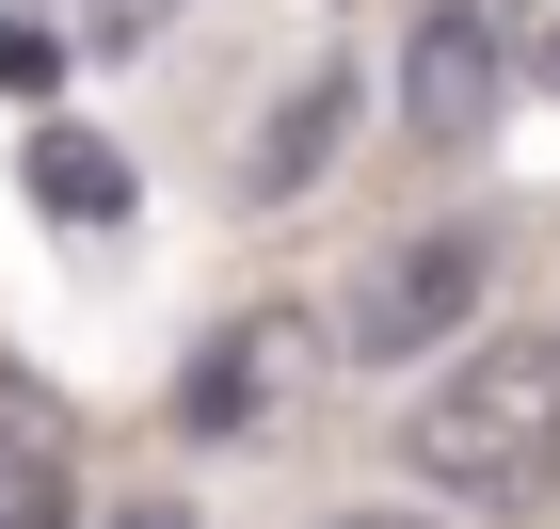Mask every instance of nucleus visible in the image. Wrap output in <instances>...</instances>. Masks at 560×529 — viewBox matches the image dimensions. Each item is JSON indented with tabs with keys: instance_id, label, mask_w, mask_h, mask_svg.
I'll list each match as a JSON object with an SVG mask.
<instances>
[{
	"instance_id": "nucleus-1",
	"label": "nucleus",
	"mask_w": 560,
	"mask_h": 529,
	"mask_svg": "<svg viewBox=\"0 0 560 529\" xmlns=\"http://www.w3.org/2000/svg\"><path fill=\"white\" fill-rule=\"evenodd\" d=\"M400 465H417L432 497L497 514V529L545 514V497H560V337L497 321L465 369H432V401L400 417Z\"/></svg>"
},
{
	"instance_id": "nucleus-2",
	"label": "nucleus",
	"mask_w": 560,
	"mask_h": 529,
	"mask_svg": "<svg viewBox=\"0 0 560 529\" xmlns=\"http://www.w3.org/2000/svg\"><path fill=\"white\" fill-rule=\"evenodd\" d=\"M337 369V321H304V306H241L192 369H176V434L192 449H257L304 417V386Z\"/></svg>"
},
{
	"instance_id": "nucleus-3",
	"label": "nucleus",
	"mask_w": 560,
	"mask_h": 529,
	"mask_svg": "<svg viewBox=\"0 0 560 529\" xmlns=\"http://www.w3.org/2000/svg\"><path fill=\"white\" fill-rule=\"evenodd\" d=\"M480 289H497V241H480V225H417V241H385V257L352 273L320 321H337V353H352V369H400V353L465 337V321H480Z\"/></svg>"
},
{
	"instance_id": "nucleus-4",
	"label": "nucleus",
	"mask_w": 560,
	"mask_h": 529,
	"mask_svg": "<svg viewBox=\"0 0 560 529\" xmlns=\"http://www.w3.org/2000/svg\"><path fill=\"white\" fill-rule=\"evenodd\" d=\"M497 96H513V33H497V0H432L417 33H400V129L432 161H465L497 129Z\"/></svg>"
},
{
	"instance_id": "nucleus-5",
	"label": "nucleus",
	"mask_w": 560,
	"mask_h": 529,
	"mask_svg": "<svg viewBox=\"0 0 560 529\" xmlns=\"http://www.w3.org/2000/svg\"><path fill=\"white\" fill-rule=\"evenodd\" d=\"M0 529H81L65 417H48V386H33V369H0Z\"/></svg>"
},
{
	"instance_id": "nucleus-6",
	"label": "nucleus",
	"mask_w": 560,
	"mask_h": 529,
	"mask_svg": "<svg viewBox=\"0 0 560 529\" xmlns=\"http://www.w3.org/2000/svg\"><path fill=\"white\" fill-rule=\"evenodd\" d=\"M337 145H352V65H320V81H304L289 113L257 129V161H241V193H257V209H289V193H320V161H337Z\"/></svg>"
},
{
	"instance_id": "nucleus-7",
	"label": "nucleus",
	"mask_w": 560,
	"mask_h": 529,
	"mask_svg": "<svg viewBox=\"0 0 560 529\" xmlns=\"http://www.w3.org/2000/svg\"><path fill=\"white\" fill-rule=\"evenodd\" d=\"M16 161H33V209L48 225H129V161H113L96 129H33Z\"/></svg>"
},
{
	"instance_id": "nucleus-8",
	"label": "nucleus",
	"mask_w": 560,
	"mask_h": 529,
	"mask_svg": "<svg viewBox=\"0 0 560 529\" xmlns=\"http://www.w3.org/2000/svg\"><path fill=\"white\" fill-rule=\"evenodd\" d=\"M48 65H65V33L48 16H0V96H48Z\"/></svg>"
},
{
	"instance_id": "nucleus-9",
	"label": "nucleus",
	"mask_w": 560,
	"mask_h": 529,
	"mask_svg": "<svg viewBox=\"0 0 560 529\" xmlns=\"http://www.w3.org/2000/svg\"><path fill=\"white\" fill-rule=\"evenodd\" d=\"M497 33H513L528 81H560V0H497Z\"/></svg>"
},
{
	"instance_id": "nucleus-10",
	"label": "nucleus",
	"mask_w": 560,
	"mask_h": 529,
	"mask_svg": "<svg viewBox=\"0 0 560 529\" xmlns=\"http://www.w3.org/2000/svg\"><path fill=\"white\" fill-rule=\"evenodd\" d=\"M161 16H176V0H96V48H144Z\"/></svg>"
},
{
	"instance_id": "nucleus-11",
	"label": "nucleus",
	"mask_w": 560,
	"mask_h": 529,
	"mask_svg": "<svg viewBox=\"0 0 560 529\" xmlns=\"http://www.w3.org/2000/svg\"><path fill=\"white\" fill-rule=\"evenodd\" d=\"M96 529H192V514H176V497H129V514H96Z\"/></svg>"
},
{
	"instance_id": "nucleus-12",
	"label": "nucleus",
	"mask_w": 560,
	"mask_h": 529,
	"mask_svg": "<svg viewBox=\"0 0 560 529\" xmlns=\"http://www.w3.org/2000/svg\"><path fill=\"white\" fill-rule=\"evenodd\" d=\"M320 529H432V514H320Z\"/></svg>"
},
{
	"instance_id": "nucleus-13",
	"label": "nucleus",
	"mask_w": 560,
	"mask_h": 529,
	"mask_svg": "<svg viewBox=\"0 0 560 529\" xmlns=\"http://www.w3.org/2000/svg\"><path fill=\"white\" fill-rule=\"evenodd\" d=\"M0 16H33V0H0Z\"/></svg>"
}]
</instances>
